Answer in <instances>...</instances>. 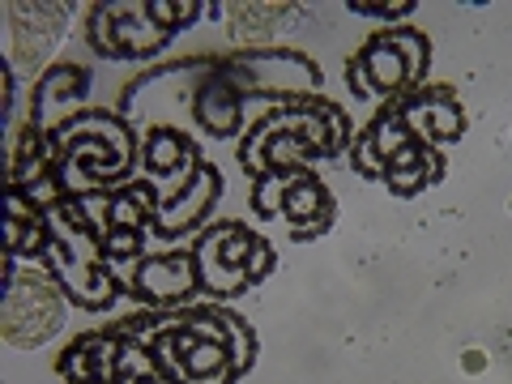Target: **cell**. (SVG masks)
<instances>
[{"instance_id":"1","label":"cell","mask_w":512,"mask_h":384,"mask_svg":"<svg viewBox=\"0 0 512 384\" xmlns=\"http://www.w3.org/2000/svg\"><path fill=\"white\" fill-rule=\"evenodd\" d=\"M60 320V299L43 278H18L5 299V333L13 342H43Z\"/></svg>"},{"instance_id":"2","label":"cell","mask_w":512,"mask_h":384,"mask_svg":"<svg viewBox=\"0 0 512 384\" xmlns=\"http://www.w3.org/2000/svg\"><path fill=\"white\" fill-rule=\"evenodd\" d=\"M419 39H406V35H393V39H380L372 52H367V60H372V73H376V86H397L402 77L414 73V64L419 60H410V52L419 56V47H414Z\"/></svg>"},{"instance_id":"3","label":"cell","mask_w":512,"mask_h":384,"mask_svg":"<svg viewBox=\"0 0 512 384\" xmlns=\"http://www.w3.org/2000/svg\"><path fill=\"white\" fill-rule=\"evenodd\" d=\"M141 291H146L150 299H167V295H180V291H188L192 286V269H188V261L184 256H158V261H150L146 269H141Z\"/></svg>"},{"instance_id":"4","label":"cell","mask_w":512,"mask_h":384,"mask_svg":"<svg viewBox=\"0 0 512 384\" xmlns=\"http://www.w3.org/2000/svg\"><path fill=\"white\" fill-rule=\"evenodd\" d=\"M235 111H239V99H235V90L231 86H210V94L201 99V120L218 128V133H227V128L235 124Z\"/></svg>"}]
</instances>
